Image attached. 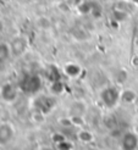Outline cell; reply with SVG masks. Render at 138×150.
<instances>
[{
	"label": "cell",
	"mask_w": 138,
	"mask_h": 150,
	"mask_svg": "<svg viewBox=\"0 0 138 150\" xmlns=\"http://www.w3.org/2000/svg\"><path fill=\"white\" fill-rule=\"evenodd\" d=\"M119 98H120V94L117 92V89H115V88H106L102 93V100L109 108H112L117 103Z\"/></svg>",
	"instance_id": "obj_1"
},
{
	"label": "cell",
	"mask_w": 138,
	"mask_h": 150,
	"mask_svg": "<svg viewBox=\"0 0 138 150\" xmlns=\"http://www.w3.org/2000/svg\"><path fill=\"white\" fill-rule=\"evenodd\" d=\"M14 138V128L9 123L0 125V145L9 144Z\"/></svg>",
	"instance_id": "obj_2"
},
{
	"label": "cell",
	"mask_w": 138,
	"mask_h": 150,
	"mask_svg": "<svg viewBox=\"0 0 138 150\" xmlns=\"http://www.w3.org/2000/svg\"><path fill=\"white\" fill-rule=\"evenodd\" d=\"M122 150H136L138 148V138L133 133H126L121 142Z\"/></svg>",
	"instance_id": "obj_3"
},
{
	"label": "cell",
	"mask_w": 138,
	"mask_h": 150,
	"mask_svg": "<svg viewBox=\"0 0 138 150\" xmlns=\"http://www.w3.org/2000/svg\"><path fill=\"white\" fill-rule=\"evenodd\" d=\"M3 92H6V93H7V95L4 98V100H6V101H11V100H14L15 98H16V95H17L16 89H15L11 84H6V86H4V87H3Z\"/></svg>",
	"instance_id": "obj_4"
},
{
	"label": "cell",
	"mask_w": 138,
	"mask_h": 150,
	"mask_svg": "<svg viewBox=\"0 0 138 150\" xmlns=\"http://www.w3.org/2000/svg\"><path fill=\"white\" fill-rule=\"evenodd\" d=\"M122 99H124V101H126V103H131L136 99V94H134V92L128 89V91H125L122 93Z\"/></svg>",
	"instance_id": "obj_5"
}]
</instances>
